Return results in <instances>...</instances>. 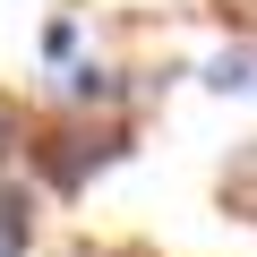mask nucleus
I'll return each instance as SVG.
<instances>
[{
	"instance_id": "20e7f679",
	"label": "nucleus",
	"mask_w": 257,
	"mask_h": 257,
	"mask_svg": "<svg viewBox=\"0 0 257 257\" xmlns=\"http://www.w3.org/2000/svg\"><path fill=\"white\" fill-rule=\"evenodd\" d=\"M206 86L231 94V103H257V43H223V52L206 60Z\"/></svg>"
},
{
	"instance_id": "39448f33",
	"label": "nucleus",
	"mask_w": 257,
	"mask_h": 257,
	"mask_svg": "<svg viewBox=\"0 0 257 257\" xmlns=\"http://www.w3.org/2000/svg\"><path fill=\"white\" fill-rule=\"evenodd\" d=\"M223 214H240V223H257V146H240L231 163H223Z\"/></svg>"
},
{
	"instance_id": "423d86ee",
	"label": "nucleus",
	"mask_w": 257,
	"mask_h": 257,
	"mask_svg": "<svg viewBox=\"0 0 257 257\" xmlns=\"http://www.w3.org/2000/svg\"><path fill=\"white\" fill-rule=\"evenodd\" d=\"M77 35H86V26H77V18L60 9V18L43 26V60H69V52H77Z\"/></svg>"
},
{
	"instance_id": "7ed1b4c3",
	"label": "nucleus",
	"mask_w": 257,
	"mask_h": 257,
	"mask_svg": "<svg viewBox=\"0 0 257 257\" xmlns=\"http://www.w3.org/2000/svg\"><path fill=\"white\" fill-rule=\"evenodd\" d=\"M26 248H35V189L0 172V257H26Z\"/></svg>"
},
{
	"instance_id": "f03ea898",
	"label": "nucleus",
	"mask_w": 257,
	"mask_h": 257,
	"mask_svg": "<svg viewBox=\"0 0 257 257\" xmlns=\"http://www.w3.org/2000/svg\"><path fill=\"white\" fill-rule=\"evenodd\" d=\"M77 120H94V111H120L128 103V77L111 69V60H60V86H52Z\"/></svg>"
},
{
	"instance_id": "f257e3e1",
	"label": "nucleus",
	"mask_w": 257,
	"mask_h": 257,
	"mask_svg": "<svg viewBox=\"0 0 257 257\" xmlns=\"http://www.w3.org/2000/svg\"><path fill=\"white\" fill-rule=\"evenodd\" d=\"M120 155H128V138H120V128H103V138H94L86 120H77V128H43V138L26 146V163H35L60 197H77V189H86L103 163H120Z\"/></svg>"
}]
</instances>
